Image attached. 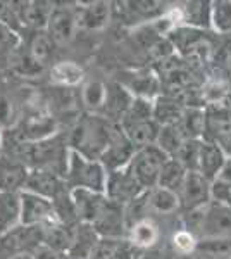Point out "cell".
I'll return each instance as SVG.
<instances>
[{"label":"cell","instance_id":"1","mask_svg":"<svg viewBox=\"0 0 231 259\" xmlns=\"http://www.w3.org/2000/svg\"><path fill=\"white\" fill-rule=\"evenodd\" d=\"M119 132V124L112 123L99 114H83L74 123L68 135V145L71 150L81 154L88 159L100 161L111 142Z\"/></svg>","mask_w":231,"mask_h":259},{"label":"cell","instance_id":"2","mask_svg":"<svg viewBox=\"0 0 231 259\" xmlns=\"http://www.w3.org/2000/svg\"><path fill=\"white\" fill-rule=\"evenodd\" d=\"M69 152L71 149L68 140H62L57 133L52 139L35 142V144H18L14 159L21 161L28 169L49 171L64 178Z\"/></svg>","mask_w":231,"mask_h":259},{"label":"cell","instance_id":"3","mask_svg":"<svg viewBox=\"0 0 231 259\" xmlns=\"http://www.w3.org/2000/svg\"><path fill=\"white\" fill-rule=\"evenodd\" d=\"M181 221L199 240L231 242V206L211 200L202 209L184 212Z\"/></svg>","mask_w":231,"mask_h":259},{"label":"cell","instance_id":"4","mask_svg":"<svg viewBox=\"0 0 231 259\" xmlns=\"http://www.w3.org/2000/svg\"><path fill=\"white\" fill-rule=\"evenodd\" d=\"M107 169L100 161L88 159L81 154L71 150L64 182L69 190H88L95 194H106Z\"/></svg>","mask_w":231,"mask_h":259},{"label":"cell","instance_id":"5","mask_svg":"<svg viewBox=\"0 0 231 259\" xmlns=\"http://www.w3.org/2000/svg\"><path fill=\"white\" fill-rule=\"evenodd\" d=\"M167 159L169 156L164 154L157 145H149V147L138 149L135 152L131 162H129V169L145 192L157 187L162 166L166 164Z\"/></svg>","mask_w":231,"mask_h":259},{"label":"cell","instance_id":"6","mask_svg":"<svg viewBox=\"0 0 231 259\" xmlns=\"http://www.w3.org/2000/svg\"><path fill=\"white\" fill-rule=\"evenodd\" d=\"M19 221L24 227L47 228L61 220H59L54 204L50 202L49 199L33 194V192L21 190L19 192Z\"/></svg>","mask_w":231,"mask_h":259},{"label":"cell","instance_id":"7","mask_svg":"<svg viewBox=\"0 0 231 259\" xmlns=\"http://www.w3.org/2000/svg\"><path fill=\"white\" fill-rule=\"evenodd\" d=\"M211 183L207 178H204L197 171H188L183 183L178 189V199L181 206V214L202 209L211 202Z\"/></svg>","mask_w":231,"mask_h":259},{"label":"cell","instance_id":"8","mask_svg":"<svg viewBox=\"0 0 231 259\" xmlns=\"http://www.w3.org/2000/svg\"><path fill=\"white\" fill-rule=\"evenodd\" d=\"M144 192L145 190L142 189L140 183L136 182V178L133 177L129 166H126L123 169L112 171V173L107 175L106 197L109 200H112V202L119 204V206L128 207Z\"/></svg>","mask_w":231,"mask_h":259},{"label":"cell","instance_id":"9","mask_svg":"<svg viewBox=\"0 0 231 259\" xmlns=\"http://www.w3.org/2000/svg\"><path fill=\"white\" fill-rule=\"evenodd\" d=\"M79 30L78 26V12L76 7L69 6H54L52 14L47 23L49 36L52 38L54 44L57 45H68L69 41L76 36Z\"/></svg>","mask_w":231,"mask_h":259},{"label":"cell","instance_id":"10","mask_svg":"<svg viewBox=\"0 0 231 259\" xmlns=\"http://www.w3.org/2000/svg\"><path fill=\"white\" fill-rule=\"evenodd\" d=\"M24 190L41 195V197L49 199L50 202H56L57 199H61L62 195H66L69 192L64 178L40 169H29Z\"/></svg>","mask_w":231,"mask_h":259},{"label":"cell","instance_id":"11","mask_svg":"<svg viewBox=\"0 0 231 259\" xmlns=\"http://www.w3.org/2000/svg\"><path fill=\"white\" fill-rule=\"evenodd\" d=\"M133 97L155 100L161 95L162 83L154 69H135L126 74V80L121 83Z\"/></svg>","mask_w":231,"mask_h":259},{"label":"cell","instance_id":"12","mask_svg":"<svg viewBox=\"0 0 231 259\" xmlns=\"http://www.w3.org/2000/svg\"><path fill=\"white\" fill-rule=\"evenodd\" d=\"M57 121L54 118H50L47 114H36V116H29L19 123L16 132V140L18 144H35V142H41L52 139L57 135Z\"/></svg>","mask_w":231,"mask_h":259},{"label":"cell","instance_id":"13","mask_svg":"<svg viewBox=\"0 0 231 259\" xmlns=\"http://www.w3.org/2000/svg\"><path fill=\"white\" fill-rule=\"evenodd\" d=\"M121 132L129 140V144L135 147V150L155 145L159 135V126L154 118L149 119H124L119 123Z\"/></svg>","mask_w":231,"mask_h":259},{"label":"cell","instance_id":"14","mask_svg":"<svg viewBox=\"0 0 231 259\" xmlns=\"http://www.w3.org/2000/svg\"><path fill=\"white\" fill-rule=\"evenodd\" d=\"M144 206L147 218H150L149 212L157 216H171L181 212L178 194L174 190L164 189V187H154V189L147 190L144 194Z\"/></svg>","mask_w":231,"mask_h":259},{"label":"cell","instance_id":"15","mask_svg":"<svg viewBox=\"0 0 231 259\" xmlns=\"http://www.w3.org/2000/svg\"><path fill=\"white\" fill-rule=\"evenodd\" d=\"M78 12V26L79 30L100 31L109 24L112 18V4L111 2H88L76 7Z\"/></svg>","mask_w":231,"mask_h":259},{"label":"cell","instance_id":"16","mask_svg":"<svg viewBox=\"0 0 231 259\" xmlns=\"http://www.w3.org/2000/svg\"><path fill=\"white\" fill-rule=\"evenodd\" d=\"M135 147L129 144V140L124 137V133L117 132V135L114 137V140L111 142V145L107 147L106 152L100 157V162L104 164V168L107 169V173H112V171L123 169L126 166H129L133 156H135Z\"/></svg>","mask_w":231,"mask_h":259},{"label":"cell","instance_id":"17","mask_svg":"<svg viewBox=\"0 0 231 259\" xmlns=\"http://www.w3.org/2000/svg\"><path fill=\"white\" fill-rule=\"evenodd\" d=\"M29 169L14 157L0 156V192L2 194H19L24 190Z\"/></svg>","mask_w":231,"mask_h":259},{"label":"cell","instance_id":"18","mask_svg":"<svg viewBox=\"0 0 231 259\" xmlns=\"http://www.w3.org/2000/svg\"><path fill=\"white\" fill-rule=\"evenodd\" d=\"M71 199H73L78 221L86 225L94 223L107 202L106 194H95L88 190H71Z\"/></svg>","mask_w":231,"mask_h":259},{"label":"cell","instance_id":"19","mask_svg":"<svg viewBox=\"0 0 231 259\" xmlns=\"http://www.w3.org/2000/svg\"><path fill=\"white\" fill-rule=\"evenodd\" d=\"M126 240L138 250H149L161 240V227L155 223L154 218H142L128 227Z\"/></svg>","mask_w":231,"mask_h":259},{"label":"cell","instance_id":"20","mask_svg":"<svg viewBox=\"0 0 231 259\" xmlns=\"http://www.w3.org/2000/svg\"><path fill=\"white\" fill-rule=\"evenodd\" d=\"M181 26L193 28V30L212 31L211 28V16H212V2H184L178 4Z\"/></svg>","mask_w":231,"mask_h":259},{"label":"cell","instance_id":"21","mask_svg":"<svg viewBox=\"0 0 231 259\" xmlns=\"http://www.w3.org/2000/svg\"><path fill=\"white\" fill-rule=\"evenodd\" d=\"M226 154L222 152L219 145L212 144V142L202 140L200 144V154H199V168L197 173H200L204 178H207L209 182H214L217 178V175L221 173L222 166L226 162Z\"/></svg>","mask_w":231,"mask_h":259},{"label":"cell","instance_id":"22","mask_svg":"<svg viewBox=\"0 0 231 259\" xmlns=\"http://www.w3.org/2000/svg\"><path fill=\"white\" fill-rule=\"evenodd\" d=\"M109 95V85L100 80L85 81L79 90V100L88 114H104Z\"/></svg>","mask_w":231,"mask_h":259},{"label":"cell","instance_id":"23","mask_svg":"<svg viewBox=\"0 0 231 259\" xmlns=\"http://www.w3.org/2000/svg\"><path fill=\"white\" fill-rule=\"evenodd\" d=\"M49 78L54 85L68 90L85 83V69L74 61H61L50 68Z\"/></svg>","mask_w":231,"mask_h":259},{"label":"cell","instance_id":"24","mask_svg":"<svg viewBox=\"0 0 231 259\" xmlns=\"http://www.w3.org/2000/svg\"><path fill=\"white\" fill-rule=\"evenodd\" d=\"M16 6V4H14ZM16 7L19 21H23L26 26H33L36 30L43 31L47 30L49 18L52 14L54 4L49 2H21Z\"/></svg>","mask_w":231,"mask_h":259},{"label":"cell","instance_id":"25","mask_svg":"<svg viewBox=\"0 0 231 259\" xmlns=\"http://www.w3.org/2000/svg\"><path fill=\"white\" fill-rule=\"evenodd\" d=\"M176 126L181 132L184 140H202L205 132V109L204 107H184Z\"/></svg>","mask_w":231,"mask_h":259},{"label":"cell","instance_id":"26","mask_svg":"<svg viewBox=\"0 0 231 259\" xmlns=\"http://www.w3.org/2000/svg\"><path fill=\"white\" fill-rule=\"evenodd\" d=\"M184 111V106H181L179 100H176L171 95H159L154 100V119L159 126H171V124H178Z\"/></svg>","mask_w":231,"mask_h":259},{"label":"cell","instance_id":"27","mask_svg":"<svg viewBox=\"0 0 231 259\" xmlns=\"http://www.w3.org/2000/svg\"><path fill=\"white\" fill-rule=\"evenodd\" d=\"M18 225H21L19 194H2L0 192V240Z\"/></svg>","mask_w":231,"mask_h":259},{"label":"cell","instance_id":"28","mask_svg":"<svg viewBox=\"0 0 231 259\" xmlns=\"http://www.w3.org/2000/svg\"><path fill=\"white\" fill-rule=\"evenodd\" d=\"M211 28L217 36H231V0L212 2Z\"/></svg>","mask_w":231,"mask_h":259},{"label":"cell","instance_id":"29","mask_svg":"<svg viewBox=\"0 0 231 259\" xmlns=\"http://www.w3.org/2000/svg\"><path fill=\"white\" fill-rule=\"evenodd\" d=\"M52 47H54V41L49 36V33L45 30L36 31L35 35H33V38L29 40L28 56L45 68L47 62L50 61V57H52Z\"/></svg>","mask_w":231,"mask_h":259},{"label":"cell","instance_id":"30","mask_svg":"<svg viewBox=\"0 0 231 259\" xmlns=\"http://www.w3.org/2000/svg\"><path fill=\"white\" fill-rule=\"evenodd\" d=\"M187 173L188 171L183 168L181 162H178L176 159H173V157H169V159L166 161V164L162 166L157 187H164V189L178 192L179 185H181L184 177H187Z\"/></svg>","mask_w":231,"mask_h":259},{"label":"cell","instance_id":"31","mask_svg":"<svg viewBox=\"0 0 231 259\" xmlns=\"http://www.w3.org/2000/svg\"><path fill=\"white\" fill-rule=\"evenodd\" d=\"M183 142H184V137L181 135L178 126L171 124V126H161L155 145L169 157H174L176 154H178V150L181 149Z\"/></svg>","mask_w":231,"mask_h":259},{"label":"cell","instance_id":"32","mask_svg":"<svg viewBox=\"0 0 231 259\" xmlns=\"http://www.w3.org/2000/svg\"><path fill=\"white\" fill-rule=\"evenodd\" d=\"M171 244H173V249L176 254L184 256V257H190L197 252V247H199V237H197L193 232H190V230L181 227L173 233Z\"/></svg>","mask_w":231,"mask_h":259},{"label":"cell","instance_id":"33","mask_svg":"<svg viewBox=\"0 0 231 259\" xmlns=\"http://www.w3.org/2000/svg\"><path fill=\"white\" fill-rule=\"evenodd\" d=\"M200 144H202V140H184L181 149L178 150V154L173 159L181 162V166L187 171H197V168H199Z\"/></svg>","mask_w":231,"mask_h":259},{"label":"cell","instance_id":"34","mask_svg":"<svg viewBox=\"0 0 231 259\" xmlns=\"http://www.w3.org/2000/svg\"><path fill=\"white\" fill-rule=\"evenodd\" d=\"M121 240L123 239H99L90 254V259H116Z\"/></svg>","mask_w":231,"mask_h":259},{"label":"cell","instance_id":"35","mask_svg":"<svg viewBox=\"0 0 231 259\" xmlns=\"http://www.w3.org/2000/svg\"><path fill=\"white\" fill-rule=\"evenodd\" d=\"M16 121V107L14 102L7 95H0V128L14 126Z\"/></svg>","mask_w":231,"mask_h":259},{"label":"cell","instance_id":"36","mask_svg":"<svg viewBox=\"0 0 231 259\" xmlns=\"http://www.w3.org/2000/svg\"><path fill=\"white\" fill-rule=\"evenodd\" d=\"M19 45V36L16 35V31L9 28L7 24L0 23V52H12L14 49H18Z\"/></svg>","mask_w":231,"mask_h":259},{"label":"cell","instance_id":"37","mask_svg":"<svg viewBox=\"0 0 231 259\" xmlns=\"http://www.w3.org/2000/svg\"><path fill=\"white\" fill-rule=\"evenodd\" d=\"M31 257L33 259H64V254L59 252L54 247H50L45 242H41L40 245H36L35 249L31 250Z\"/></svg>","mask_w":231,"mask_h":259},{"label":"cell","instance_id":"38","mask_svg":"<svg viewBox=\"0 0 231 259\" xmlns=\"http://www.w3.org/2000/svg\"><path fill=\"white\" fill-rule=\"evenodd\" d=\"M217 182H221L222 185H226V187H229L231 189V157H228L224 162V166H222V169H221V173L217 175Z\"/></svg>","mask_w":231,"mask_h":259},{"label":"cell","instance_id":"39","mask_svg":"<svg viewBox=\"0 0 231 259\" xmlns=\"http://www.w3.org/2000/svg\"><path fill=\"white\" fill-rule=\"evenodd\" d=\"M11 259H33V257H31V254H19V256H14Z\"/></svg>","mask_w":231,"mask_h":259},{"label":"cell","instance_id":"40","mask_svg":"<svg viewBox=\"0 0 231 259\" xmlns=\"http://www.w3.org/2000/svg\"><path fill=\"white\" fill-rule=\"evenodd\" d=\"M4 149V128H0V152Z\"/></svg>","mask_w":231,"mask_h":259},{"label":"cell","instance_id":"41","mask_svg":"<svg viewBox=\"0 0 231 259\" xmlns=\"http://www.w3.org/2000/svg\"><path fill=\"white\" fill-rule=\"evenodd\" d=\"M228 259H231V254H229V257H228Z\"/></svg>","mask_w":231,"mask_h":259},{"label":"cell","instance_id":"42","mask_svg":"<svg viewBox=\"0 0 231 259\" xmlns=\"http://www.w3.org/2000/svg\"><path fill=\"white\" fill-rule=\"evenodd\" d=\"M195 259H197V257H195Z\"/></svg>","mask_w":231,"mask_h":259}]
</instances>
